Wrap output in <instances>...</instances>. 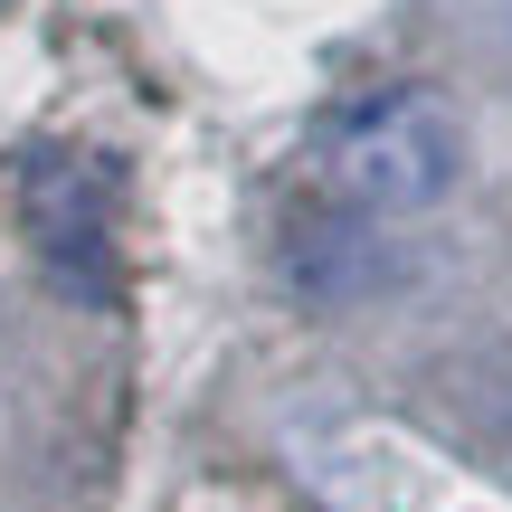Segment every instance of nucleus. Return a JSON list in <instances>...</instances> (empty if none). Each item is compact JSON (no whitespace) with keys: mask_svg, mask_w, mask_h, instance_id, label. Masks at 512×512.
<instances>
[{"mask_svg":"<svg viewBox=\"0 0 512 512\" xmlns=\"http://www.w3.org/2000/svg\"><path fill=\"white\" fill-rule=\"evenodd\" d=\"M323 162H332V190H342L351 209L399 219V209H427V200L456 190V171H465V124H456L446 95L389 86V95H370V105H351L342 124H332Z\"/></svg>","mask_w":512,"mask_h":512,"instance_id":"nucleus-1","label":"nucleus"},{"mask_svg":"<svg viewBox=\"0 0 512 512\" xmlns=\"http://www.w3.org/2000/svg\"><path fill=\"white\" fill-rule=\"evenodd\" d=\"M19 190H29V228L48 247V266L95 304L105 294V171L76 162V152H38L19 171Z\"/></svg>","mask_w":512,"mask_h":512,"instance_id":"nucleus-2","label":"nucleus"},{"mask_svg":"<svg viewBox=\"0 0 512 512\" xmlns=\"http://www.w3.org/2000/svg\"><path fill=\"white\" fill-rule=\"evenodd\" d=\"M0 10H19V0H0Z\"/></svg>","mask_w":512,"mask_h":512,"instance_id":"nucleus-3","label":"nucleus"}]
</instances>
